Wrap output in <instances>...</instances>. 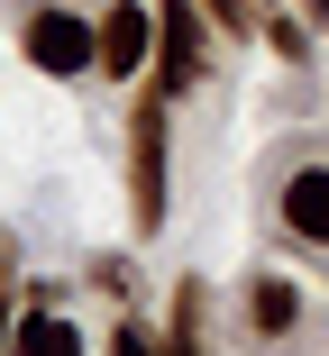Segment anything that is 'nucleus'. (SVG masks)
Returning a JSON list of instances; mask_svg holds the SVG:
<instances>
[{"instance_id":"nucleus-1","label":"nucleus","mask_w":329,"mask_h":356,"mask_svg":"<svg viewBox=\"0 0 329 356\" xmlns=\"http://www.w3.org/2000/svg\"><path fill=\"white\" fill-rule=\"evenodd\" d=\"M128 210L138 229H165V92L138 101V147H128Z\"/></svg>"},{"instance_id":"nucleus-2","label":"nucleus","mask_w":329,"mask_h":356,"mask_svg":"<svg viewBox=\"0 0 329 356\" xmlns=\"http://www.w3.org/2000/svg\"><path fill=\"white\" fill-rule=\"evenodd\" d=\"M28 64L37 74H92L101 64V28L74 19V10H37L28 19Z\"/></svg>"},{"instance_id":"nucleus-3","label":"nucleus","mask_w":329,"mask_h":356,"mask_svg":"<svg viewBox=\"0 0 329 356\" xmlns=\"http://www.w3.org/2000/svg\"><path fill=\"white\" fill-rule=\"evenodd\" d=\"M156 46H165V74H156V92L174 101L192 74H202V19H192V0H165V10H156Z\"/></svg>"},{"instance_id":"nucleus-4","label":"nucleus","mask_w":329,"mask_h":356,"mask_svg":"<svg viewBox=\"0 0 329 356\" xmlns=\"http://www.w3.org/2000/svg\"><path fill=\"white\" fill-rule=\"evenodd\" d=\"M147 46H156V10H138V0H119V10L101 19V74H147Z\"/></svg>"},{"instance_id":"nucleus-5","label":"nucleus","mask_w":329,"mask_h":356,"mask_svg":"<svg viewBox=\"0 0 329 356\" xmlns=\"http://www.w3.org/2000/svg\"><path fill=\"white\" fill-rule=\"evenodd\" d=\"M284 229L302 247H329V165H293L284 174Z\"/></svg>"},{"instance_id":"nucleus-6","label":"nucleus","mask_w":329,"mask_h":356,"mask_svg":"<svg viewBox=\"0 0 329 356\" xmlns=\"http://www.w3.org/2000/svg\"><path fill=\"white\" fill-rule=\"evenodd\" d=\"M247 329H256V338H266V347L302 329V293H293V283H284V274H266V283H256V293H247Z\"/></svg>"},{"instance_id":"nucleus-7","label":"nucleus","mask_w":329,"mask_h":356,"mask_svg":"<svg viewBox=\"0 0 329 356\" xmlns=\"http://www.w3.org/2000/svg\"><path fill=\"white\" fill-rule=\"evenodd\" d=\"M10 356H83V338L55 311H28V320H10Z\"/></svg>"},{"instance_id":"nucleus-8","label":"nucleus","mask_w":329,"mask_h":356,"mask_svg":"<svg viewBox=\"0 0 329 356\" xmlns=\"http://www.w3.org/2000/svg\"><path fill=\"white\" fill-rule=\"evenodd\" d=\"M165 356H202V283L174 293V329H165Z\"/></svg>"},{"instance_id":"nucleus-9","label":"nucleus","mask_w":329,"mask_h":356,"mask_svg":"<svg viewBox=\"0 0 329 356\" xmlns=\"http://www.w3.org/2000/svg\"><path fill=\"white\" fill-rule=\"evenodd\" d=\"M110 356H165V347H156L147 329H119V338H110Z\"/></svg>"},{"instance_id":"nucleus-10","label":"nucleus","mask_w":329,"mask_h":356,"mask_svg":"<svg viewBox=\"0 0 329 356\" xmlns=\"http://www.w3.org/2000/svg\"><path fill=\"white\" fill-rule=\"evenodd\" d=\"M211 19L220 28H247V0H211Z\"/></svg>"},{"instance_id":"nucleus-11","label":"nucleus","mask_w":329,"mask_h":356,"mask_svg":"<svg viewBox=\"0 0 329 356\" xmlns=\"http://www.w3.org/2000/svg\"><path fill=\"white\" fill-rule=\"evenodd\" d=\"M0 302H10V256H0ZM0 338H10V320H0Z\"/></svg>"},{"instance_id":"nucleus-12","label":"nucleus","mask_w":329,"mask_h":356,"mask_svg":"<svg viewBox=\"0 0 329 356\" xmlns=\"http://www.w3.org/2000/svg\"><path fill=\"white\" fill-rule=\"evenodd\" d=\"M311 19H320V28H329V0H311Z\"/></svg>"}]
</instances>
